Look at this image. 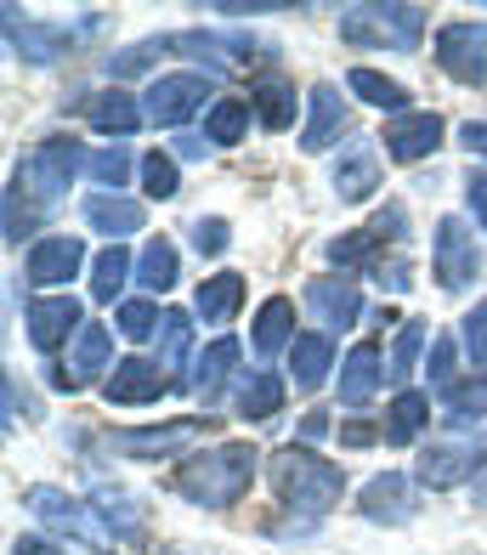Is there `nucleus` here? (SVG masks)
Returning a JSON list of instances; mask_svg holds the SVG:
<instances>
[{
  "label": "nucleus",
  "instance_id": "f257e3e1",
  "mask_svg": "<svg viewBox=\"0 0 487 555\" xmlns=\"http://www.w3.org/2000/svg\"><path fill=\"white\" fill-rule=\"evenodd\" d=\"M255 470H261V453L249 442H216V448H198L182 460L176 470V493L198 511H233V504L255 488Z\"/></svg>",
  "mask_w": 487,
  "mask_h": 555
},
{
  "label": "nucleus",
  "instance_id": "f03ea898",
  "mask_svg": "<svg viewBox=\"0 0 487 555\" xmlns=\"http://www.w3.org/2000/svg\"><path fill=\"white\" fill-rule=\"evenodd\" d=\"M267 476H272V493L290 504V511L300 516H329L341 504L346 493V470L341 465H329L323 453H312L306 442H290V448H278L272 460H267Z\"/></svg>",
  "mask_w": 487,
  "mask_h": 555
},
{
  "label": "nucleus",
  "instance_id": "7ed1b4c3",
  "mask_svg": "<svg viewBox=\"0 0 487 555\" xmlns=\"http://www.w3.org/2000/svg\"><path fill=\"white\" fill-rule=\"evenodd\" d=\"M23 511H29L46 533L68 539L74 550H86V555H114V544H119L114 527L91 511V499H74V493H63V488H46V482L23 488Z\"/></svg>",
  "mask_w": 487,
  "mask_h": 555
},
{
  "label": "nucleus",
  "instance_id": "20e7f679",
  "mask_svg": "<svg viewBox=\"0 0 487 555\" xmlns=\"http://www.w3.org/2000/svg\"><path fill=\"white\" fill-rule=\"evenodd\" d=\"M341 40L369 46V52H414L425 40V7H408V0H363V7H346Z\"/></svg>",
  "mask_w": 487,
  "mask_h": 555
},
{
  "label": "nucleus",
  "instance_id": "39448f33",
  "mask_svg": "<svg viewBox=\"0 0 487 555\" xmlns=\"http://www.w3.org/2000/svg\"><path fill=\"white\" fill-rule=\"evenodd\" d=\"M80 170H86V147L68 142V137H51V142L35 147V154H23L12 188L29 198V205L51 210V205H63V198H68V188H74V176H80Z\"/></svg>",
  "mask_w": 487,
  "mask_h": 555
},
{
  "label": "nucleus",
  "instance_id": "423d86ee",
  "mask_svg": "<svg viewBox=\"0 0 487 555\" xmlns=\"http://www.w3.org/2000/svg\"><path fill=\"white\" fill-rule=\"evenodd\" d=\"M210 96H216L210 74H159V80L148 86V96H142V114H148L153 125H165V131H182L198 108H204V114L216 108Z\"/></svg>",
  "mask_w": 487,
  "mask_h": 555
},
{
  "label": "nucleus",
  "instance_id": "0eeeda50",
  "mask_svg": "<svg viewBox=\"0 0 487 555\" xmlns=\"http://www.w3.org/2000/svg\"><path fill=\"white\" fill-rule=\"evenodd\" d=\"M431 272H437V289H448V295L476 289V278H482V244H476V233H471L459 216H443V221H437Z\"/></svg>",
  "mask_w": 487,
  "mask_h": 555
},
{
  "label": "nucleus",
  "instance_id": "6e6552de",
  "mask_svg": "<svg viewBox=\"0 0 487 555\" xmlns=\"http://www.w3.org/2000/svg\"><path fill=\"white\" fill-rule=\"evenodd\" d=\"M482 465H487V448H482V442H471V437H443V442L420 448L414 482L431 488V493H448V488H459V482H471Z\"/></svg>",
  "mask_w": 487,
  "mask_h": 555
},
{
  "label": "nucleus",
  "instance_id": "1a4fd4ad",
  "mask_svg": "<svg viewBox=\"0 0 487 555\" xmlns=\"http://www.w3.org/2000/svg\"><path fill=\"white\" fill-rule=\"evenodd\" d=\"M437 68L459 86L487 80V23H443L437 29Z\"/></svg>",
  "mask_w": 487,
  "mask_h": 555
},
{
  "label": "nucleus",
  "instance_id": "9d476101",
  "mask_svg": "<svg viewBox=\"0 0 487 555\" xmlns=\"http://www.w3.org/2000/svg\"><path fill=\"white\" fill-rule=\"evenodd\" d=\"M35 289H63L86 272V244L74 233H46L40 244H29V261H23Z\"/></svg>",
  "mask_w": 487,
  "mask_h": 555
},
{
  "label": "nucleus",
  "instance_id": "9b49d317",
  "mask_svg": "<svg viewBox=\"0 0 487 555\" xmlns=\"http://www.w3.org/2000/svg\"><path fill=\"white\" fill-rule=\"evenodd\" d=\"M357 511H363L369 521H380V527H402L420 511V482L408 470H380L374 482L357 493Z\"/></svg>",
  "mask_w": 487,
  "mask_h": 555
},
{
  "label": "nucleus",
  "instance_id": "f8f14e48",
  "mask_svg": "<svg viewBox=\"0 0 487 555\" xmlns=\"http://www.w3.org/2000/svg\"><path fill=\"white\" fill-rule=\"evenodd\" d=\"M108 374H114V330H102V323H86L80 340L68 346L63 374H57L51 386H57V391H80V386H91V380H108Z\"/></svg>",
  "mask_w": 487,
  "mask_h": 555
},
{
  "label": "nucleus",
  "instance_id": "ddd939ff",
  "mask_svg": "<svg viewBox=\"0 0 487 555\" xmlns=\"http://www.w3.org/2000/svg\"><path fill=\"white\" fill-rule=\"evenodd\" d=\"M346 96L335 80H318L306 91V125H300V154H323V147H335L341 131H346Z\"/></svg>",
  "mask_w": 487,
  "mask_h": 555
},
{
  "label": "nucleus",
  "instance_id": "4468645a",
  "mask_svg": "<svg viewBox=\"0 0 487 555\" xmlns=\"http://www.w3.org/2000/svg\"><path fill=\"white\" fill-rule=\"evenodd\" d=\"M306 312L323 323V335H346L357 318H363V289L351 284V278H312L306 284Z\"/></svg>",
  "mask_w": 487,
  "mask_h": 555
},
{
  "label": "nucleus",
  "instance_id": "2eb2a0df",
  "mask_svg": "<svg viewBox=\"0 0 487 555\" xmlns=\"http://www.w3.org/2000/svg\"><path fill=\"white\" fill-rule=\"evenodd\" d=\"M80 330H86V318H80V300L74 295H35L29 300V340H35V351L74 346Z\"/></svg>",
  "mask_w": 487,
  "mask_h": 555
},
{
  "label": "nucleus",
  "instance_id": "dca6fc26",
  "mask_svg": "<svg viewBox=\"0 0 487 555\" xmlns=\"http://www.w3.org/2000/svg\"><path fill=\"white\" fill-rule=\"evenodd\" d=\"M7 40H12V52L29 63V68L63 63V52L74 46L68 29H57V23H40V17H23L17 7H7Z\"/></svg>",
  "mask_w": 487,
  "mask_h": 555
},
{
  "label": "nucleus",
  "instance_id": "f3484780",
  "mask_svg": "<svg viewBox=\"0 0 487 555\" xmlns=\"http://www.w3.org/2000/svg\"><path fill=\"white\" fill-rule=\"evenodd\" d=\"M380 176H386V165H380V147H374V142H346L341 159L329 165V188L341 193V205H363V198H374Z\"/></svg>",
  "mask_w": 487,
  "mask_h": 555
},
{
  "label": "nucleus",
  "instance_id": "a211bd4d",
  "mask_svg": "<svg viewBox=\"0 0 487 555\" xmlns=\"http://www.w3.org/2000/svg\"><path fill=\"white\" fill-rule=\"evenodd\" d=\"M204 431L198 420H165V425H142V431H114V453H125V460H170V453H182L193 437Z\"/></svg>",
  "mask_w": 487,
  "mask_h": 555
},
{
  "label": "nucleus",
  "instance_id": "6ab92c4d",
  "mask_svg": "<svg viewBox=\"0 0 487 555\" xmlns=\"http://www.w3.org/2000/svg\"><path fill=\"white\" fill-rule=\"evenodd\" d=\"M443 114H402V119H386V154L397 165H420L425 154L443 147Z\"/></svg>",
  "mask_w": 487,
  "mask_h": 555
},
{
  "label": "nucleus",
  "instance_id": "aec40b11",
  "mask_svg": "<svg viewBox=\"0 0 487 555\" xmlns=\"http://www.w3.org/2000/svg\"><path fill=\"white\" fill-rule=\"evenodd\" d=\"M165 391H170V374L159 363H148V358H125V363H114L108 380H102V397H108V402H131V409L159 402Z\"/></svg>",
  "mask_w": 487,
  "mask_h": 555
},
{
  "label": "nucleus",
  "instance_id": "412c9836",
  "mask_svg": "<svg viewBox=\"0 0 487 555\" xmlns=\"http://www.w3.org/2000/svg\"><path fill=\"white\" fill-rule=\"evenodd\" d=\"M91 511L114 527V539H125V544H142V539H148V504H142L131 488L97 482V488H91Z\"/></svg>",
  "mask_w": 487,
  "mask_h": 555
},
{
  "label": "nucleus",
  "instance_id": "4be33fe9",
  "mask_svg": "<svg viewBox=\"0 0 487 555\" xmlns=\"http://www.w3.org/2000/svg\"><path fill=\"white\" fill-rule=\"evenodd\" d=\"M142 119H148L142 103H137L131 91H119V86L86 96V125H91V131H102V137H114V142H119V137H131Z\"/></svg>",
  "mask_w": 487,
  "mask_h": 555
},
{
  "label": "nucleus",
  "instance_id": "5701e85b",
  "mask_svg": "<svg viewBox=\"0 0 487 555\" xmlns=\"http://www.w3.org/2000/svg\"><path fill=\"white\" fill-rule=\"evenodd\" d=\"M300 335H295V307L284 295H272L261 312H255V323H249V346L261 351V358H278V351H290Z\"/></svg>",
  "mask_w": 487,
  "mask_h": 555
},
{
  "label": "nucleus",
  "instance_id": "b1692460",
  "mask_svg": "<svg viewBox=\"0 0 487 555\" xmlns=\"http://www.w3.org/2000/svg\"><path fill=\"white\" fill-rule=\"evenodd\" d=\"M86 221L97 227V233H108V238L119 244V238L142 233L148 210L137 205V198H125V193H97V198H86Z\"/></svg>",
  "mask_w": 487,
  "mask_h": 555
},
{
  "label": "nucleus",
  "instance_id": "393cba45",
  "mask_svg": "<svg viewBox=\"0 0 487 555\" xmlns=\"http://www.w3.org/2000/svg\"><path fill=\"white\" fill-rule=\"evenodd\" d=\"M249 108H255V119L267 125V131H290L295 125V86L284 80V74H261L255 80V91H249Z\"/></svg>",
  "mask_w": 487,
  "mask_h": 555
},
{
  "label": "nucleus",
  "instance_id": "a878e982",
  "mask_svg": "<svg viewBox=\"0 0 487 555\" xmlns=\"http://www.w3.org/2000/svg\"><path fill=\"white\" fill-rule=\"evenodd\" d=\"M233 369H239V340L233 335H221V340H210L193 358V391L210 402V397H221V386L233 380Z\"/></svg>",
  "mask_w": 487,
  "mask_h": 555
},
{
  "label": "nucleus",
  "instance_id": "bb28decb",
  "mask_svg": "<svg viewBox=\"0 0 487 555\" xmlns=\"http://www.w3.org/2000/svg\"><path fill=\"white\" fill-rule=\"evenodd\" d=\"M329 369H335V340H329V335H300L290 346V380L300 391H318L329 380Z\"/></svg>",
  "mask_w": 487,
  "mask_h": 555
},
{
  "label": "nucleus",
  "instance_id": "cd10ccee",
  "mask_svg": "<svg viewBox=\"0 0 487 555\" xmlns=\"http://www.w3.org/2000/svg\"><path fill=\"white\" fill-rule=\"evenodd\" d=\"M380 351L374 346H357L351 358L341 363V402L346 409H363V402H374V391H380Z\"/></svg>",
  "mask_w": 487,
  "mask_h": 555
},
{
  "label": "nucleus",
  "instance_id": "c85d7f7f",
  "mask_svg": "<svg viewBox=\"0 0 487 555\" xmlns=\"http://www.w3.org/2000/svg\"><path fill=\"white\" fill-rule=\"evenodd\" d=\"M431 425V397H420V391H397L392 397V409H386V442L392 448H408V442H420V431Z\"/></svg>",
  "mask_w": 487,
  "mask_h": 555
},
{
  "label": "nucleus",
  "instance_id": "c756f323",
  "mask_svg": "<svg viewBox=\"0 0 487 555\" xmlns=\"http://www.w3.org/2000/svg\"><path fill=\"white\" fill-rule=\"evenodd\" d=\"M239 307H244V278H239V272H216V278H204L198 295H193V312H198L204 323H227Z\"/></svg>",
  "mask_w": 487,
  "mask_h": 555
},
{
  "label": "nucleus",
  "instance_id": "7c9ffc66",
  "mask_svg": "<svg viewBox=\"0 0 487 555\" xmlns=\"http://www.w3.org/2000/svg\"><path fill=\"white\" fill-rule=\"evenodd\" d=\"M176 272H182V261H176V244H170V238H153L142 256H137V289H148L153 300H159L165 289H176Z\"/></svg>",
  "mask_w": 487,
  "mask_h": 555
},
{
  "label": "nucleus",
  "instance_id": "2f4dec72",
  "mask_svg": "<svg viewBox=\"0 0 487 555\" xmlns=\"http://www.w3.org/2000/svg\"><path fill=\"white\" fill-rule=\"evenodd\" d=\"M131 272L137 267H131V256H125V244H102V256L91 261V300H97V307H114Z\"/></svg>",
  "mask_w": 487,
  "mask_h": 555
},
{
  "label": "nucleus",
  "instance_id": "473e14b6",
  "mask_svg": "<svg viewBox=\"0 0 487 555\" xmlns=\"http://www.w3.org/2000/svg\"><path fill=\"white\" fill-rule=\"evenodd\" d=\"M278 409H284V380H278L272 369H255L249 380L239 386V420H272Z\"/></svg>",
  "mask_w": 487,
  "mask_h": 555
},
{
  "label": "nucleus",
  "instance_id": "72a5a7b5",
  "mask_svg": "<svg viewBox=\"0 0 487 555\" xmlns=\"http://www.w3.org/2000/svg\"><path fill=\"white\" fill-rule=\"evenodd\" d=\"M249 119H255V108H249V103H239V96H221V103H216L210 114H204V142L233 147V142H244Z\"/></svg>",
  "mask_w": 487,
  "mask_h": 555
},
{
  "label": "nucleus",
  "instance_id": "f704fd0d",
  "mask_svg": "<svg viewBox=\"0 0 487 555\" xmlns=\"http://www.w3.org/2000/svg\"><path fill=\"white\" fill-rule=\"evenodd\" d=\"M153 340H159V369L176 380V374L188 369V351H193V318L188 312H165V323H159Z\"/></svg>",
  "mask_w": 487,
  "mask_h": 555
},
{
  "label": "nucleus",
  "instance_id": "c9c22d12",
  "mask_svg": "<svg viewBox=\"0 0 487 555\" xmlns=\"http://www.w3.org/2000/svg\"><path fill=\"white\" fill-rule=\"evenodd\" d=\"M131 170H137V159H131V147H97V154H86V176L97 182V193H119L125 182H131Z\"/></svg>",
  "mask_w": 487,
  "mask_h": 555
},
{
  "label": "nucleus",
  "instance_id": "e433bc0d",
  "mask_svg": "<svg viewBox=\"0 0 487 555\" xmlns=\"http://www.w3.org/2000/svg\"><path fill=\"white\" fill-rule=\"evenodd\" d=\"M346 86L363 96V103H374V108H392V119H402L408 114V91L397 86V80H386V74H374V68H351L346 74Z\"/></svg>",
  "mask_w": 487,
  "mask_h": 555
},
{
  "label": "nucleus",
  "instance_id": "4c0bfd02",
  "mask_svg": "<svg viewBox=\"0 0 487 555\" xmlns=\"http://www.w3.org/2000/svg\"><path fill=\"white\" fill-rule=\"evenodd\" d=\"M443 414H448V425H476L487 414V380L482 374H471V380L443 391Z\"/></svg>",
  "mask_w": 487,
  "mask_h": 555
},
{
  "label": "nucleus",
  "instance_id": "58836bf2",
  "mask_svg": "<svg viewBox=\"0 0 487 555\" xmlns=\"http://www.w3.org/2000/svg\"><path fill=\"white\" fill-rule=\"evenodd\" d=\"M114 323H119L125 340H153V335H159V323H165V312H159V300H153V295H142V300H119Z\"/></svg>",
  "mask_w": 487,
  "mask_h": 555
},
{
  "label": "nucleus",
  "instance_id": "ea45409f",
  "mask_svg": "<svg viewBox=\"0 0 487 555\" xmlns=\"http://www.w3.org/2000/svg\"><path fill=\"white\" fill-rule=\"evenodd\" d=\"M176 188H182V170H176V154H165V147H153V154L142 159V193H148V198H176Z\"/></svg>",
  "mask_w": 487,
  "mask_h": 555
},
{
  "label": "nucleus",
  "instance_id": "a19ab883",
  "mask_svg": "<svg viewBox=\"0 0 487 555\" xmlns=\"http://www.w3.org/2000/svg\"><path fill=\"white\" fill-rule=\"evenodd\" d=\"M329 267H369L380 261V249H374V233H341V238H329Z\"/></svg>",
  "mask_w": 487,
  "mask_h": 555
},
{
  "label": "nucleus",
  "instance_id": "79ce46f5",
  "mask_svg": "<svg viewBox=\"0 0 487 555\" xmlns=\"http://www.w3.org/2000/svg\"><path fill=\"white\" fill-rule=\"evenodd\" d=\"M425 335H431V330H425L420 318H414V323H402V335H397V351H392V369H386V374H392V386H402L408 374H414V358L425 351Z\"/></svg>",
  "mask_w": 487,
  "mask_h": 555
},
{
  "label": "nucleus",
  "instance_id": "37998d69",
  "mask_svg": "<svg viewBox=\"0 0 487 555\" xmlns=\"http://www.w3.org/2000/svg\"><path fill=\"white\" fill-rule=\"evenodd\" d=\"M459 346H465V358H471V369L487 380V300H476V307L465 312V323H459Z\"/></svg>",
  "mask_w": 487,
  "mask_h": 555
},
{
  "label": "nucleus",
  "instance_id": "c03bdc74",
  "mask_svg": "<svg viewBox=\"0 0 487 555\" xmlns=\"http://www.w3.org/2000/svg\"><path fill=\"white\" fill-rule=\"evenodd\" d=\"M40 221V205H23V193L7 188V244H23Z\"/></svg>",
  "mask_w": 487,
  "mask_h": 555
},
{
  "label": "nucleus",
  "instance_id": "a18cd8bd",
  "mask_svg": "<svg viewBox=\"0 0 487 555\" xmlns=\"http://www.w3.org/2000/svg\"><path fill=\"white\" fill-rule=\"evenodd\" d=\"M227 238H233V227H227L221 216H198L193 221V249H198V256H221Z\"/></svg>",
  "mask_w": 487,
  "mask_h": 555
},
{
  "label": "nucleus",
  "instance_id": "49530a36",
  "mask_svg": "<svg viewBox=\"0 0 487 555\" xmlns=\"http://www.w3.org/2000/svg\"><path fill=\"white\" fill-rule=\"evenodd\" d=\"M431 386H437V397H443L448 386H459V374H453V340H448V335L431 340Z\"/></svg>",
  "mask_w": 487,
  "mask_h": 555
},
{
  "label": "nucleus",
  "instance_id": "de8ad7c7",
  "mask_svg": "<svg viewBox=\"0 0 487 555\" xmlns=\"http://www.w3.org/2000/svg\"><path fill=\"white\" fill-rule=\"evenodd\" d=\"M465 198H471V216H476V227H487V170H471Z\"/></svg>",
  "mask_w": 487,
  "mask_h": 555
},
{
  "label": "nucleus",
  "instance_id": "09e8293b",
  "mask_svg": "<svg viewBox=\"0 0 487 555\" xmlns=\"http://www.w3.org/2000/svg\"><path fill=\"white\" fill-rule=\"evenodd\" d=\"M459 142L471 147V154L487 165V119H471V125H459Z\"/></svg>",
  "mask_w": 487,
  "mask_h": 555
},
{
  "label": "nucleus",
  "instance_id": "8fccbe9b",
  "mask_svg": "<svg viewBox=\"0 0 487 555\" xmlns=\"http://www.w3.org/2000/svg\"><path fill=\"white\" fill-rule=\"evenodd\" d=\"M210 12H221V17H261V12H290L284 0H255V7H210Z\"/></svg>",
  "mask_w": 487,
  "mask_h": 555
},
{
  "label": "nucleus",
  "instance_id": "3c124183",
  "mask_svg": "<svg viewBox=\"0 0 487 555\" xmlns=\"http://www.w3.org/2000/svg\"><path fill=\"white\" fill-rule=\"evenodd\" d=\"M12 555H68V550H57V544L40 539V533H23V539L12 544Z\"/></svg>",
  "mask_w": 487,
  "mask_h": 555
},
{
  "label": "nucleus",
  "instance_id": "603ef678",
  "mask_svg": "<svg viewBox=\"0 0 487 555\" xmlns=\"http://www.w3.org/2000/svg\"><path fill=\"white\" fill-rule=\"evenodd\" d=\"M341 437H346L351 448H369V442H380L386 431H369V420H351V425H341Z\"/></svg>",
  "mask_w": 487,
  "mask_h": 555
},
{
  "label": "nucleus",
  "instance_id": "864d4df0",
  "mask_svg": "<svg viewBox=\"0 0 487 555\" xmlns=\"http://www.w3.org/2000/svg\"><path fill=\"white\" fill-rule=\"evenodd\" d=\"M323 431H329V420H323V414H306V420H300V437H306V442H318Z\"/></svg>",
  "mask_w": 487,
  "mask_h": 555
},
{
  "label": "nucleus",
  "instance_id": "5fc2aeb1",
  "mask_svg": "<svg viewBox=\"0 0 487 555\" xmlns=\"http://www.w3.org/2000/svg\"><path fill=\"white\" fill-rule=\"evenodd\" d=\"M159 555H216V550H204V544H165Z\"/></svg>",
  "mask_w": 487,
  "mask_h": 555
},
{
  "label": "nucleus",
  "instance_id": "6e6d98bb",
  "mask_svg": "<svg viewBox=\"0 0 487 555\" xmlns=\"http://www.w3.org/2000/svg\"><path fill=\"white\" fill-rule=\"evenodd\" d=\"M176 159H204V142H193V137H188L182 147H176Z\"/></svg>",
  "mask_w": 487,
  "mask_h": 555
}]
</instances>
